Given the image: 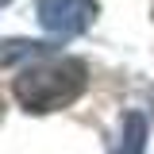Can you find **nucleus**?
Returning a JSON list of instances; mask_svg holds the SVG:
<instances>
[{"mask_svg": "<svg viewBox=\"0 0 154 154\" xmlns=\"http://www.w3.org/2000/svg\"><path fill=\"white\" fill-rule=\"evenodd\" d=\"M89 85V66L81 58H38L31 66H23L12 81V93L27 112H58L66 104H73Z\"/></svg>", "mask_w": 154, "mask_h": 154, "instance_id": "1", "label": "nucleus"}, {"mask_svg": "<svg viewBox=\"0 0 154 154\" xmlns=\"http://www.w3.org/2000/svg\"><path fill=\"white\" fill-rule=\"evenodd\" d=\"M35 16L42 23V31H50L58 38H73L96 19V0H38Z\"/></svg>", "mask_w": 154, "mask_h": 154, "instance_id": "2", "label": "nucleus"}, {"mask_svg": "<svg viewBox=\"0 0 154 154\" xmlns=\"http://www.w3.org/2000/svg\"><path fill=\"white\" fill-rule=\"evenodd\" d=\"M143 150H146V119L139 112H127L108 154H143Z\"/></svg>", "mask_w": 154, "mask_h": 154, "instance_id": "3", "label": "nucleus"}, {"mask_svg": "<svg viewBox=\"0 0 154 154\" xmlns=\"http://www.w3.org/2000/svg\"><path fill=\"white\" fill-rule=\"evenodd\" d=\"M4 4H8V0H0V8H4Z\"/></svg>", "mask_w": 154, "mask_h": 154, "instance_id": "4", "label": "nucleus"}, {"mask_svg": "<svg viewBox=\"0 0 154 154\" xmlns=\"http://www.w3.org/2000/svg\"><path fill=\"white\" fill-rule=\"evenodd\" d=\"M0 108H4V104H0Z\"/></svg>", "mask_w": 154, "mask_h": 154, "instance_id": "5", "label": "nucleus"}]
</instances>
